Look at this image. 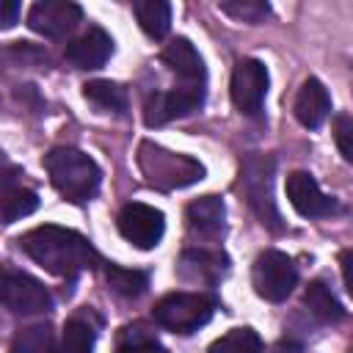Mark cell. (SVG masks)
Returning <instances> with one entry per match:
<instances>
[{"label":"cell","instance_id":"cell-1","mask_svg":"<svg viewBox=\"0 0 353 353\" xmlns=\"http://www.w3.org/2000/svg\"><path fill=\"white\" fill-rule=\"evenodd\" d=\"M19 245L36 265L66 279L77 276L80 270H94L102 265V256L80 232L55 223H44L25 232L19 237Z\"/></svg>","mask_w":353,"mask_h":353},{"label":"cell","instance_id":"cell-2","mask_svg":"<svg viewBox=\"0 0 353 353\" xmlns=\"http://www.w3.org/2000/svg\"><path fill=\"white\" fill-rule=\"evenodd\" d=\"M44 165L52 188L72 204H83L99 190L102 182L99 165L94 163V157H88L74 146H55L44 157Z\"/></svg>","mask_w":353,"mask_h":353},{"label":"cell","instance_id":"cell-3","mask_svg":"<svg viewBox=\"0 0 353 353\" xmlns=\"http://www.w3.org/2000/svg\"><path fill=\"white\" fill-rule=\"evenodd\" d=\"M138 168L149 185L160 190H176L199 182L204 176V165L188 154H176L157 143H141L138 149Z\"/></svg>","mask_w":353,"mask_h":353},{"label":"cell","instance_id":"cell-4","mask_svg":"<svg viewBox=\"0 0 353 353\" xmlns=\"http://www.w3.org/2000/svg\"><path fill=\"white\" fill-rule=\"evenodd\" d=\"M240 190L254 210V215L273 232H281V215L273 199V157L268 154H248L240 165Z\"/></svg>","mask_w":353,"mask_h":353},{"label":"cell","instance_id":"cell-5","mask_svg":"<svg viewBox=\"0 0 353 353\" xmlns=\"http://www.w3.org/2000/svg\"><path fill=\"white\" fill-rule=\"evenodd\" d=\"M215 301L201 292H171L154 303V320L174 334H193L210 323Z\"/></svg>","mask_w":353,"mask_h":353},{"label":"cell","instance_id":"cell-6","mask_svg":"<svg viewBox=\"0 0 353 353\" xmlns=\"http://www.w3.org/2000/svg\"><path fill=\"white\" fill-rule=\"evenodd\" d=\"M254 292L270 303H281L290 298V292L298 284V268L295 262L281 251H265L256 256L251 270Z\"/></svg>","mask_w":353,"mask_h":353},{"label":"cell","instance_id":"cell-7","mask_svg":"<svg viewBox=\"0 0 353 353\" xmlns=\"http://www.w3.org/2000/svg\"><path fill=\"white\" fill-rule=\"evenodd\" d=\"M0 303L14 314H41L52 309V295L39 279L22 270H6L0 276Z\"/></svg>","mask_w":353,"mask_h":353},{"label":"cell","instance_id":"cell-8","mask_svg":"<svg viewBox=\"0 0 353 353\" xmlns=\"http://www.w3.org/2000/svg\"><path fill=\"white\" fill-rule=\"evenodd\" d=\"M116 223H119L121 237L130 245L141 248V251L154 248L163 240V232H165V215L157 207L141 204V201L124 204L121 212H119V218H116Z\"/></svg>","mask_w":353,"mask_h":353},{"label":"cell","instance_id":"cell-9","mask_svg":"<svg viewBox=\"0 0 353 353\" xmlns=\"http://www.w3.org/2000/svg\"><path fill=\"white\" fill-rule=\"evenodd\" d=\"M204 105V85H182L171 91H157L143 105V121L149 127L168 124L174 119H182Z\"/></svg>","mask_w":353,"mask_h":353},{"label":"cell","instance_id":"cell-10","mask_svg":"<svg viewBox=\"0 0 353 353\" xmlns=\"http://www.w3.org/2000/svg\"><path fill=\"white\" fill-rule=\"evenodd\" d=\"M22 168L8 163L6 152L0 149V221L14 223L25 215H30L39 207L36 190L22 185Z\"/></svg>","mask_w":353,"mask_h":353},{"label":"cell","instance_id":"cell-11","mask_svg":"<svg viewBox=\"0 0 353 353\" xmlns=\"http://www.w3.org/2000/svg\"><path fill=\"white\" fill-rule=\"evenodd\" d=\"M268 94V69L256 58H243L232 72V102L245 116H259Z\"/></svg>","mask_w":353,"mask_h":353},{"label":"cell","instance_id":"cell-12","mask_svg":"<svg viewBox=\"0 0 353 353\" xmlns=\"http://www.w3.org/2000/svg\"><path fill=\"white\" fill-rule=\"evenodd\" d=\"M83 11L77 3L69 0H39L28 11V28L47 36V39H61L66 36L77 22Z\"/></svg>","mask_w":353,"mask_h":353},{"label":"cell","instance_id":"cell-13","mask_svg":"<svg viewBox=\"0 0 353 353\" xmlns=\"http://www.w3.org/2000/svg\"><path fill=\"white\" fill-rule=\"evenodd\" d=\"M287 199L292 210L303 218H328L339 210L336 199L325 196L317 185V179L306 171H292L287 176Z\"/></svg>","mask_w":353,"mask_h":353},{"label":"cell","instance_id":"cell-14","mask_svg":"<svg viewBox=\"0 0 353 353\" xmlns=\"http://www.w3.org/2000/svg\"><path fill=\"white\" fill-rule=\"evenodd\" d=\"M63 55L74 69H99L113 55V39L102 28H88L83 36L66 44Z\"/></svg>","mask_w":353,"mask_h":353},{"label":"cell","instance_id":"cell-15","mask_svg":"<svg viewBox=\"0 0 353 353\" xmlns=\"http://www.w3.org/2000/svg\"><path fill=\"white\" fill-rule=\"evenodd\" d=\"M163 63L182 77L188 85H204V61L199 55V50L188 41V39H174L165 50H163Z\"/></svg>","mask_w":353,"mask_h":353},{"label":"cell","instance_id":"cell-16","mask_svg":"<svg viewBox=\"0 0 353 353\" xmlns=\"http://www.w3.org/2000/svg\"><path fill=\"white\" fill-rule=\"evenodd\" d=\"M292 110H295V119H298L303 127L317 130V127L325 121L328 110H331V97H328L325 85H323L317 77H309V80L301 85Z\"/></svg>","mask_w":353,"mask_h":353},{"label":"cell","instance_id":"cell-17","mask_svg":"<svg viewBox=\"0 0 353 353\" xmlns=\"http://www.w3.org/2000/svg\"><path fill=\"white\" fill-rule=\"evenodd\" d=\"M223 215H226V207L218 196H201L190 201L185 210L188 226L199 234H218L223 229Z\"/></svg>","mask_w":353,"mask_h":353},{"label":"cell","instance_id":"cell-18","mask_svg":"<svg viewBox=\"0 0 353 353\" xmlns=\"http://www.w3.org/2000/svg\"><path fill=\"white\" fill-rule=\"evenodd\" d=\"M135 19L141 25V30L152 39H163L171 28V6L163 0H135L132 3Z\"/></svg>","mask_w":353,"mask_h":353},{"label":"cell","instance_id":"cell-19","mask_svg":"<svg viewBox=\"0 0 353 353\" xmlns=\"http://www.w3.org/2000/svg\"><path fill=\"white\" fill-rule=\"evenodd\" d=\"M303 306L309 309V314H314L320 323H339L345 317L342 303L336 301V295L323 284V281H312L303 292Z\"/></svg>","mask_w":353,"mask_h":353},{"label":"cell","instance_id":"cell-20","mask_svg":"<svg viewBox=\"0 0 353 353\" xmlns=\"http://www.w3.org/2000/svg\"><path fill=\"white\" fill-rule=\"evenodd\" d=\"M83 97L102 108V110H113V113H124L127 105H130V97H127V88L113 83V80H91L83 85Z\"/></svg>","mask_w":353,"mask_h":353},{"label":"cell","instance_id":"cell-21","mask_svg":"<svg viewBox=\"0 0 353 353\" xmlns=\"http://www.w3.org/2000/svg\"><path fill=\"white\" fill-rule=\"evenodd\" d=\"M105 281L121 298H138L149 287V276L143 270H130V268H119V265L105 268Z\"/></svg>","mask_w":353,"mask_h":353},{"label":"cell","instance_id":"cell-22","mask_svg":"<svg viewBox=\"0 0 353 353\" xmlns=\"http://www.w3.org/2000/svg\"><path fill=\"white\" fill-rule=\"evenodd\" d=\"M58 345H55V334L50 325H28V328H19L14 342H11V353H55Z\"/></svg>","mask_w":353,"mask_h":353},{"label":"cell","instance_id":"cell-23","mask_svg":"<svg viewBox=\"0 0 353 353\" xmlns=\"http://www.w3.org/2000/svg\"><path fill=\"white\" fill-rule=\"evenodd\" d=\"M94 339H97L94 325L85 317H72L63 328V336H61V345L55 353H91Z\"/></svg>","mask_w":353,"mask_h":353},{"label":"cell","instance_id":"cell-24","mask_svg":"<svg viewBox=\"0 0 353 353\" xmlns=\"http://www.w3.org/2000/svg\"><path fill=\"white\" fill-rule=\"evenodd\" d=\"M207 353H262V339L254 328H232L218 336Z\"/></svg>","mask_w":353,"mask_h":353},{"label":"cell","instance_id":"cell-25","mask_svg":"<svg viewBox=\"0 0 353 353\" xmlns=\"http://www.w3.org/2000/svg\"><path fill=\"white\" fill-rule=\"evenodd\" d=\"M182 268H185V273L193 270V276L215 281L218 273H223V268H226V256L218 251H188L182 256Z\"/></svg>","mask_w":353,"mask_h":353},{"label":"cell","instance_id":"cell-26","mask_svg":"<svg viewBox=\"0 0 353 353\" xmlns=\"http://www.w3.org/2000/svg\"><path fill=\"white\" fill-rule=\"evenodd\" d=\"M218 8L226 17H232L237 22H248V25H259L270 14V6L265 0H221Z\"/></svg>","mask_w":353,"mask_h":353},{"label":"cell","instance_id":"cell-27","mask_svg":"<svg viewBox=\"0 0 353 353\" xmlns=\"http://www.w3.org/2000/svg\"><path fill=\"white\" fill-rule=\"evenodd\" d=\"M116 353H168L163 345H157L149 334H143V328H124L121 331V342L116 347Z\"/></svg>","mask_w":353,"mask_h":353},{"label":"cell","instance_id":"cell-28","mask_svg":"<svg viewBox=\"0 0 353 353\" xmlns=\"http://www.w3.org/2000/svg\"><path fill=\"white\" fill-rule=\"evenodd\" d=\"M6 58H14V63L19 66H36V63H47V55L39 50V47H33V44H28V41H17L11 50H6Z\"/></svg>","mask_w":353,"mask_h":353},{"label":"cell","instance_id":"cell-29","mask_svg":"<svg viewBox=\"0 0 353 353\" xmlns=\"http://www.w3.org/2000/svg\"><path fill=\"white\" fill-rule=\"evenodd\" d=\"M334 135H336V146H339L342 157L350 163V160H353V143H350V138H353V119H350L347 113L336 116V124H334Z\"/></svg>","mask_w":353,"mask_h":353},{"label":"cell","instance_id":"cell-30","mask_svg":"<svg viewBox=\"0 0 353 353\" xmlns=\"http://www.w3.org/2000/svg\"><path fill=\"white\" fill-rule=\"evenodd\" d=\"M19 19V3L17 0H0V30L14 28Z\"/></svg>","mask_w":353,"mask_h":353},{"label":"cell","instance_id":"cell-31","mask_svg":"<svg viewBox=\"0 0 353 353\" xmlns=\"http://www.w3.org/2000/svg\"><path fill=\"white\" fill-rule=\"evenodd\" d=\"M342 279H345V287L350 290V251H342Z\"/></svg>","mask_w":353,"mask_h":353}]
</instances>
